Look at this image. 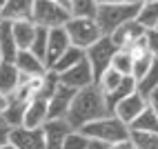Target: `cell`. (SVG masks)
<instances>
[{"label":"cell","instance_id":"15","mask_svg":"<svg viewBox=\"0 0 158 149\" xmlns=\"http://www.w3.org/2000/svg\"><path fill=\"white\" fill-rule=\"evenodd\" d=\"M49 120V109H47V100L45 98H34L29 100L27 111H25V120L23 127L25 129H43V125Z\"/></svg>","mask_w":158,"mask_h":149},{"label":"cell","instance_id":"8","mask_svg":"<svg viewBox=\"0 0 158 149\" xmlns=\"http://www.w3.org/2000/svg\"><path fill=\"white\" fill-rule=\"evenodd\" d=\"M76 91L65 87V85L58 82V87L54 89V93L49 96L47 100V109H49V120H65V116L69 111V105L73 100Z\"/></svg>","mask_w":158,"mask_h":149},{"label":"cell","instance_id":"13","mask_svg":"<svg viewBox=\"0 0 158 149\" xmlns=\"http://www.w3.org/2000/svg\"><path fill=\"white\" fill-rule=\"evenodd\" d=\"M9 145L14 149H45V136L43 129H25L16 127L9 136Z\"/></svg>","mask_w":158,"mask_h":149},{"label":"cell","instance_id":"34","mask_svg":"<svg viewBox=\"0 0 158 149\" xmlns=\"http://www.w3.org/2000/svg\"><path fill=\"white\" fill-rule=\"evenodd\" d=\"M145 102H147V107H149L156 116H158V89H154L149 96H147V98H145Z\"/></svg>","mask_w":158,"mask_h":149},{"label":"cell","instance_id":"21","mask_svg":"<svg viewBox=\"0 0 158 149\" xmlns=\"http://www.w3.org/2000/svg\"><path fill=\"white\" fill-rule=\"evenodd\" d=\"M82 60H85V51H80V49H76V47H69L65 54L58 58V62H56L49 71H54L56 76H60V73L69 71L71 67H76L78 62H82Z\"/></svg>","mask_w":158,"mask_h":149},{"label":"cell","instance_id":"29","mask_svg":"<svg viewBox=\"0 0 158 149\" xmlns=\"http://www.w3.org/2000/svg\"><path fill=\"white\" fill-rule=\"evenodd\" d=\"M129 143L134 149H158V134L129 131Z\"/></svg>","mask_w":158,"mask_h":149},{"label":"cell","instance_id":"3","mask_svg":"<svg viewBox=\"0 0 158 149\" xmlns=\"http://www.w3.org/2000/svg\"><path fill=\"white\" fill-rule=\"evenodd\" d=\"M71 0H34L31 20L43 29H60L71 20Z\"/></svg>","mask_w":158,"mask_h":149},{"label":"cell","instance_id":"38","mask_svg":"<svg viewBox=\"0 0 158 149\" xmlns=\"http://www.w3.org/2000/svg\"><path fill=\"white\" fill-rule=\"evenodd\" d=\"M0 149H14V147L11 145H5V147H0Z\"/></svg>","mask_w":158,"mask_h":149},{"label":"cell","instance_id":"5","mask_svg":"<svg viewBox=\"0 0 158 149\" xmlns=\"http://www.w3.org/2000/svg\"><path fill=\"white\" fill-rule=\"evenodd\" d=\"M65 31H67L69 45L76 47V49H80V51H87L89 47H94L102 38L100 29L96 25V20H78V18H71L69 23L65 25Z\"/></svg>","mask_w":158,"mask_h":149},{"label":"cell","instance_id":"12","mask_svg":"<svg viewBox=\"0 0 158 149\" xmlns=\"http://www.w3.org/2000/svg\"><path fill=\"white\" fill-rule=\"evenodd\" d=\"M69 47H71V45H69V38H67L65 27L51 29V31H49V38H47V54H45V67H47V71L56 65L58 58L65 54Z\"/></svg>","mask_w":158,"mask_h":149},{"label":"cell","instance_id":"35","mask_svg":"<svg viewBox=\"0 0 158 149\" xmlns=\"http://www.w3.org/2000/svg\"><path fill=\"white\" fill-rule=\"evenodd\" d=\"M7 105H9V96H5L2 91H0V116H2V111L7 109Z\"/></svg>","mask_w":158,"mask_h":149},{"label":"cell","instance_id":"17","mask_svg":"<svg viewBox=\"0 0 158 149\" xmlns=\"http://www.w3.org/2000/svg\"><path fill=\"white\" fill-rule=\"evenodd\" d=\"M27 105H29V102L23 100V98H18V96H9V105H7V109L2 111V116H0V120H2L5 125H9L11 129L23 127Z\"/></svg>","mask_w":158,"mask_h":149},{"label":"cell","instance_id":"9","mask_svg":"<svg viewBox=\"0 0 158 149\" xmlns=\"http://www.w3.org/2000/svg\"><path fill=\"white\" fill-rule=\"evenodd\" d=\"M147 107V102H145V98L138 93V91H134L131 96H127V98H123L118 105L114 107V111H111V116H116L120 122H125V125H131L138 116L143 114V109Z\"/></svg>","mask_w":158,"mask_h":149},{"label":"cell","instance_id":"1","mask_svg":"<svg viewBox=\"0 0 158 149\" xmlns=\"http://www.w3.org/2000/svg\"><path fill=\"white\" fill-rule=\"evenodd\" d=\"M105 116H111L107 111L105 96L100 93V89L96 87V85H91V87H87V89L76 91L65 120H67V125L73 131H80L82 127H87L89 122H96V120L105 118Z\"/></svg>","mask_w":158,"mask_h":149},{"label":"cell","instance_id":"11","mask_svg":"<svg viewBox=\"0 0 158 149\" xmlns=\"http://www.w3.org/2000/svg\"><path fill=\"white\" fill-rule=\"evenodd\" d=\"M145 34L147 31L136 23V20H131V23H125L123 27H118L114 31V34L109 36V40L114 42V47L116 49H125V51H129L138 40H143L145 38Z\"/></svg>","mask_w":158,"mask_h":149},{"label":"cell","instance_id":"14","mask_svg":"<svg viewBox=\"0 0 158 149\" xmlns=\"http://www.w3.org/2000/svg\"><path fill=\"white\" fill-rule=\"evenodd\" d=\"M73 131L67 125V120H47L43 125V136H45V149H62L65 138Z\"/></svg>","mask_w":158,"mask_h":149},{"label":"cell","instance_id":"24","mask_svg":"<svg viewBox=\"0 0 158 149\" xmlns=\"http://www.w3.org/2000/svg\"><path fill=\"white\" fill-rule=\"evenodd\" d=\"M134 91H136V82H134V78H131V76L123 78V82H120V87H118V89H116L114 93H109V96H105V102H107V111L111 114L116 105H118L123 98L131 96Z\"/></svg>","mask_w":158,"mask_h":149},{"label":"cell","instance_id":"33","mask_svg":"<svg viewBox=\"0 0 158 149\" xmlns=\"http://www.w3.org/2000/svg\"><path fill=\"white\" fill-rule=\"evenodd\" d=\"M9 136H11V127L5 125L2 120H0V147L9 145Z\"/></svg>","mask_w":158,"mask_h":149},{"label":"cell","instance_id":"30","mask_svg":"<svg viewBox=\"0 0 158 149\" xmlns=\"http://www.w3.org/2000/svg\"><path fill=\"white\" fill-rule=\"evenodd\" d=\"M47 38H49V29L38 27L36 36H34V42H31V47H29L31 54H34L36 58H40L43 62H45V54H47Z\"/></svg>","mask_w":158,"mask_h":149},{"label":"cell","instance_id":"10","mask_svg":"<svg viewBox=\"0 0 158 149\" xmlns=\"http://www.w3.org/2000/svg\"><path fill=\"white\" fill-rule=\"evenodd\" d=\"M31 11H34V2H29V0H2L0 23H25V20H31Z\"/></svg>","mask_w":158,"mask_h":149},{"label":"cell","instance_id":"40","mask_svg":"<svg viewBox=\"0 0 158 149\" xmlns=\"http://www.w3.org/2000/svg\"><path fill=\"white\" fill-rule=\"evenodd\" d=\"M0 62H2V56H0Z\"/></svg>","mask_w":158,"mask_h":149},{"label":"cell","instance_id":"19","mask_svg":"<svg viewBox=\"0 0 158 149\" xmlns=\"http://www.w3.org/2000/svg\"><path fill=\"white\" fill-rule=\"evenodd\" d=\"M0 56H2V62H14L18 56V47L9 23H0Z\"/></svg>","mask_w":158,"mask_h":149},{"label":"cell","instance_id":"32","mask_svg":"<svg viewBox=\"0 0 158 149\" xmlns=\"http://www.w3.org/2000/svg\"><path fill=\"white\" fill-rule=\"evenodd\" d=\"M145 42H147V51L152 54V58L158 62V29H149L145 34Z\"/></svg>","mask_w":158,"mask_h":149},{"label":"cell","instance_id":"37","mask_svg":"<svg viewBox=\"0 0 158 149\" xmlns=\"http://www.w3.org/2000/svg\"><path fill=\"white\" fill-rule=\"evenodd\" d=\"M87 149H109V147H107V145H102V143H94V140H91Z\"/></svg>","mask_w":158,"mask_h":149},{"label":"cell","instance_id":"25","mask_svg":"<svg viewBox=\"0 0 158 149\" xmlns=\"http://www.w3.org/2000/svg\"><path fill=\"white\" fill-rule=\"evenodd\" d=\"M71 18L78 20H96L98 14V2L94 0H71Z\"/></svg>","mask_w":158,"mask_h":149},{"label":"cell","instance_id":"16","mask_svg":"<svg viewBox=\"0 0 158 149\" xmlns=\"http://www.w3.org/2000/svg\"><path fill=\"white\" fill-rule=\"evenodd\" d=\"M14 65H16V69L23 73V76H29V78L45 76V73H47L45 62L40 60V58H36L29 49H27V51H18V56H16V60H14Z\"/></svg>","mask_w":158,"mask_h":149},{"label":"cell","instance_id":"27","mask_svg":"<svg viewBox=\"0 0 158 149\" xmlns=\"http://www.w3.org/2000/svg\"><path fill=\"white\" fill-rule=\"evenodd\" d=\"M123 78H125V76H120V73H116V71H114V69L109 67V69H107V71H105L102 76L98 78L96 87L100 89V93H102V96H109V93H114L116 89L120 87Z\"/></svg>","mask_w":158,"mask_h":149},{"label":"cell","instance_id":"6","mask_svg":"<svg viewBox=\"0 0 158 149\" xmlns=\"http://www.w3.org/2000/svg\"><path fill=\"white\" fill-rule=\"evenodd\" d=\"M116 51H118V49L114 47V42H111L107 36H102L96 45L89 47V49L85 51V60L89 62L91 73H94V85H96L98 78L111 67V58L116 56Z\"/></svg>","mask_w":158,"mask_h":149},{"label":"cell","instance_id":"18","mask_svg":"<svg viewBox=\"0 0 158 149\" xmlns=\"http://www.w3.org/2000/svg\"><path fill=\"white\" fill-rule=\"evenodd\" d=\"M36 25L34 20H25V23H16L11 25V34H14V40H16V47L18 51H27L34 42V36H36Z\"/></svg>","mask_w":158,"mask_h":149},{"label":"cell","instance_id":"41","mask_svg":"<svg viewBox=\"0 0 158 149\" xmlns=\"http://www.w3.org/2000/svg\"><path fill=\"white\" fill-rule=\"evenodd\" d=\"M156 29H158V25H156Z\"/></svg>","mask_w":158,"mask_h":149},{"label":"cell","instance_id":"28","mask_svg":"<svg viewBox=\"0 0 158 149\" xmlns=\"http://www.w3.org/2000/svg\"><path fill=\"white\" fill-rule=\"evenodd\" d=\"M131 67H134V60L129 56V51H125V49H118L116 51V56L111 58V69L116 73H120V76H131Z\"/></svg>","mask_w":158,"mask_h":149},{"label":"cell","instance_id":"36","mask_svg":"<svg viewBox=\"0 0 158 149\" xmlns=\"http://www.w3.org/2000/svg\"><path fill=\"white\" fill-rule=\"evenodd\" d=\"M109 149H134L129 140H125V143H116V145H109Z\"/></svg>","mask_w":158,"mask_h":149},{"label":"cell","instance_id":"23","mask_svg":"<svg viewBox=\"0 0 158 149\" xmlns=\"http://www.w3.org/2000/svg\"><path fill=\"white\" fill-rule=\"evenodd\" d=\"M136 23H138L145 31L156 29V25H158V2H140Z\"/></svg>","mask_w":158,"mask_h":149},{"label":"cell","instance_id":"2","mask_svg":"<svg viewBox=\"0 0 158 149\" xmlns=\"http://www.w3.org/2000/svg\"><path fill=\"white\" fill-rule=\"evenodd\" d=\"M140 2H98L96 25L102 36H111L125 23H131L138 16Z\"/></svg>","mask_w":158,"mask_h":149},{"label":"cell","instance_id":"22","mask_svg":"<svg viewBox=\"0 0 158 149\" xmlns=\"http://www.w3.org/2000/svg\"><path fill=\"white\" fill-rule=\"evenodd\" d=\"M129 131H145V134H158V116L145 107L143 114L136 118L131 125H129Z\"/></svg>","mask_w":158,"mask_h":149},{"label":"cell","instance_id":"4","mask_svg":"<svg viewBox=\"0 0 158 149\" xmlns=\"http://www.w3.org/2000/svg\"><path fill=\"white\" fill-rule=\"evenodd\" d=\"M89 140L94 143H102V145H116V143H125L129 140V127L120 122L116 116H105V118L96 120V122H89L87 127L80 129Z\"/></svg>","mask_w":158,"mask_h":149},{"label":"cell","instance_id":"26","mask_svg":"<svg viewBox=\"0 0 158 149\" xmlns=\"http://www.w3.org/2000/svg\"><path fill=\"white\" fill-rule=\"evenodd\" d=\"M154 89H158V62H154L152 69L147 71L140 80H136V91H138L143 98H147Z\"/></svg>","mask_w":158,"mask_h":149},{"label":"cell","instance_id":"31","mask_svg":"<svg viewBox=\"0 0 158 149\" xmlns=\"http://www.w3.org/2000/svg\"><path fill=\"white\" fill-rule=\"evenodd\" d=\"M89 143H91V140H89L82 131H69V136L65 138L62 149H87Z\"/></svg>","mask_w":158,"mask_h":149},{"label":"cell","instance_id":"39","mask_svg":"<svg viewBox=\"0 0 158 149\" xmlns=\"http://www.w3.org/2000/svg\"><path fill=\"white\" fill-rule=\"evenodd\" d=\"M0 7H2V0H0Z\"/></svg>","mask_w":158,"mask_h":149},{"label":"cell","instance_id":"7","mask_svg":"<svg viewBox=\"0 0 158 149\" xmlns=\"http://www.w3.org/2000/svg\"><path fill=\"white\" fill-rule=\"evenodd\" d=\"M58 82L65 85V87L73 89V91H80V89H87L94 85V73H91V67L87 60L78 62L76 67H71L69 71L60 73L58 76Z\"/></svg>","mask_w":158,"mask_h":149},{"label":"cell","instance_id":"20","mask_svg":"<svg viewBox=\"0 0 158 149\" xmlns=\"http://www.w3.org/2000/svg\"><path fill=\"white\" fill-rule=\"evenodd\" d=\"M20 71L16 69L14 62H0V91L5 96H11L18 89Z\"/></svg>","mask_w":158,"mask_h":149}]
</instances>
